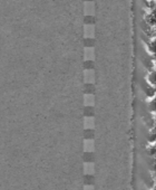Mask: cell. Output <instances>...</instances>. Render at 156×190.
Segmentation results:
<instances>
[{
	"label": "cell",
	"mask_w": 156,
	"mask_h": 190,
	"mask_svg": "<svg viewBox=\"0 0 156 190\" xmlns=\"http://www.w3.org/2000/svg\"><path fill=\"white\" fill-rule=\"evenodd\" d=\"M85 59L86 61H93L94 59V48L93 47H86L85 48Z\"/></svg>",
	"instance_id": "obj_3"
},
{
	"label": "cell",
	"mask_w": 156,
	"mask_h": 190,
	"mask_svg": "<svg viewBox=\"0 0 156 190\" xmlns=\"http://www.w3.org/2000/svg\"><path fill=\"white\" fill-rule=\"evenodd\" d=\"M84 29H85V37L86 38L94 37V26L93 25H86Z\"/></svg>",
	"instance_id": "obj_4"
},
{
	"label": "cell",
	"mask_w": 156,
	"mask_h": 190,
	"mask_svg": "<svg viewBox=\"0 0 156 190\" xmlns=\"http://www.w3.org/2000/svg\"><path fill=\"white\" fill-rule=\"evenodd\" d=\"M94 2L93 1H86L85 2V7H84V11L87 16H93L94 15Z\"/></svg>",
	"instance_id": "obj_1"
},
{
	"label": "cell",
	"mask_w": 156,
	"mask_h": 190,
	"mask_svg": "<svg viewBox=\"0 0 156 190\" xmlns=\"http://www.w3.org/2000/svg\"><path fill=\"white\" fill-rule=\"evenodd\" d=\"M84 190H94V187L93 186H85Z\"/></svg>",
	"instance_id": "obj_9"
},
{
	"label": "cell",
	"mask_w": 156,
	"mask_h": 190,
	"mask_svg": "<svg viewBox=\"0 0 156 190\" xmlns=\"http://www.w3.org/2000/svg\"><path fill=\"white\" fill-rule=\"evenodd\" d=\"M84 80L86 83H94V71L87 69L84 73Z\"/></svg>",
	"instance_id": "obj_2"
},
{
	"label": "cell",
	"mask_w": 156,
	"mask_h": 190,
	"mask_svg": "<svg viewBox=\"0 0 156 190\" xmlns=\"http://www.w3.org/2000/svg\"><path fill=\"white\" fill-rule=\"evenodd\" d=\"M84 125L86 129H94V118H85Z\"/></svg>",
	"instance_id": "obj_8"
},
{
	"label": "cell",
	"mask_w": 156,
	"mask_h": 190,
	"mask_svg": "<svg viewBox=\"0 0 156 190\" xmlns=\"http://www.w3.org/2000/svg\"><path fill=\"white\" fill-rule=\"evenodd\" d=\"M84 170L86 175H93L94 173V163H91V162L84 163Z\"/></svg>",
	"instance_id": "obj_6"
},
{
	"label": "cell",
	"mask_w": 156,
	"mask_h": 190,
	"mask_svg": "<svg viewBox=\"0 0 156 190\" xmlns=\"http://www.w3.org/2000/svg\"><path fill=\"white\" fill-rule=\"evenodd\" d=\"M94 95L91 94H86L84 96V103L85 105H87V106H93L94 105Z\"/></svg>",
	"instance_id": "obj_5"
},
{
	"label": "cell",
	"mask_w": 156,
	"mask_h": 190,
	"mask_svg": "<svg viewBox=\"0 0 156 190\" xmlns=\"http://www.w3.org/2000/svg\"><path fill=\"white\" fill-rule=\"evenodd\" d=\"M84 150L87 152H91L94 150V141L93 140H85L84 141Z\"/></svg>",
	"instance_id": "obj_7"
}]
</instances>
